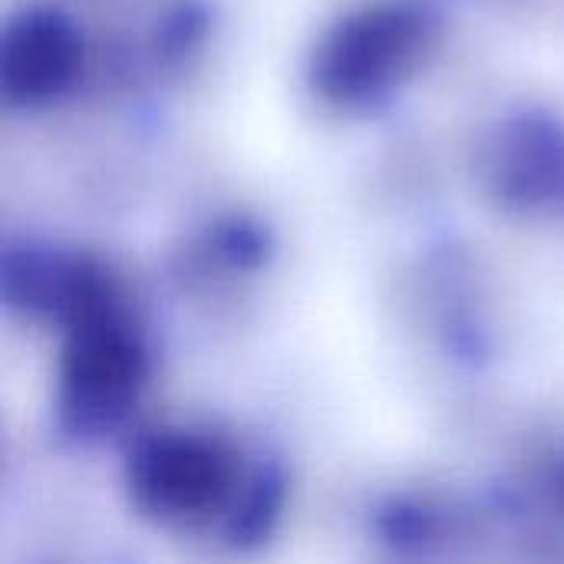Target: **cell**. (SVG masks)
Instances as JSON below:
<instances>
[{"instance_id": "2", "label": "cell", "mask_w": 564, "mask_h": 564, "mask_svg": "<svg viewBox=\"0 0 564 564\" xmlns=\"http://www.w3.org/2000/svg\"><path fill=\"white\" fill-rule=\"evenodd\" d=\"M79 46L66 23L56 17H26L10 26L3 43V86L7 96L36 102L56 96L76 69Z\"/></svg>"}, {"instance_id": "1", "label": "cell", "mask_w": 564, "mask_h": 564, "mask_svg": "<svg viewBox=\"0 0 564 564\" xmlns=\"http://www.w3.org/2000/svg\"><path fill=\"white\" fill-rule=\"evenodd\" d=\"M423 50V26L406 10H367L347 20L317 56V83L330 99H367L387 89Z\"/></svg>"}]
</instances>
